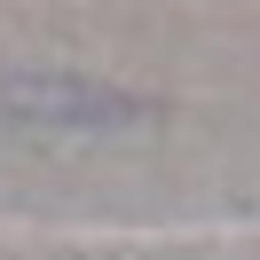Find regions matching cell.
<instances>
[{
	"mask_svg": "<svg viewBox=\"0 0 260 260\" xmlns=\"http://www.w3.org/2000/svg\"><path fill=\"white\" fill-rule=\"evenodd\" d=\"M0 111L8 118H48V126H126L134 103L111 95V87H87V79H8Z\"/></svg>",
	"mask_w": 260,
	"mask_h": 260,
	"instance_id": "cell-1",
	"label": "cell"
}]
</instances>
